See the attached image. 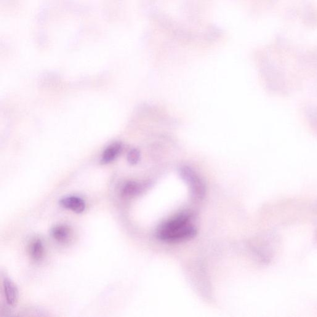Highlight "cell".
I'll return each mask as SVG.
<instances>
[{"label":"cell","mask_w":317,"mask_h":317,"mask_svg":"<svg viewBox=\"0 0 317 317\" xmlns=\"http://www.w3.org/2000/svg\"><path fill=\"white\" fill-rule=\"evenodd\" d=\"M30 254L32 258L35 261H39L44 255V247L41 239H36L30 247Z\"/></svg>","instance_id":"obj_8"},{"label":"cell","mask_w":317,"mask_h":317,"mask_svg":"<svg viewBox=\"0 0 317 317\" xmlns=\"http://www.w3.org/2000/svg\"><path fill=\"white\" fill-rule=\"evenodd\" d=\"M144 189V185L137 182H129L126 183L122 189L121 194L124 198H131V197L140 194Z\"/></svg>","instance_id":"obj_7"},{"label":"cell","mask_w":317,"mask_h":317,"mask_svg":"<svg viewBox=\"0 0 317 317\" xmlns=\"http://www.w3.org/2000/svg\"><path fill=\"white\" fill-rule=\"evenodd\" d=\"M140 159V151L137 150V149H133L130 150L127 156L128 162L130 164L135 165L139 162Z\"/></svg>","instance_id":"obj_9"},{"label":"cell","mask_w":317,"mask_h":317,"mask_svg":"<svg viewBox=\"0 0 317 317\" xmlns=\"http://www.w3.org/2000/svg\"><path fill=\"white\" fill-rule=\"evenodd\" d=\"M51 236L59 243H67L71 239V230L67 225H58L52 229Z\"/></svg>","instance_id":"obj_4"},{"label":"cell","mask_w":317,"mask_h":317,"mask_svg":"<svg viewBox=\"0 0 317 317\" xmlns=\"http://www.w3.org/2000/svg\"><path fill=\"white\" fill-rule=\"evenodd\" d=\"M61 206L76 213H82L86 208L84 201L78 196H71L65 197L60 201Z\"/></svg>","instance_id":"obj_3"},{"label":"cell","mask_w":317,"mask_h":317,"mask_svg":"<svg viewBox=\"0 0 317 317\" xmlns=\"http://www.w3.org/2000/svg\"><path fill=\"white\" fill-rule=\"evenodd\" d=\"M122 150V146L120 143H115L108 146L103 151L101 162L103 164L110 163L120 155Z\"/></svg>","instance_id":"obj_6"},{"label":"cell","mask_w":317,"mask_h":317,"mask_svg":"<svg viewBox=\"0 0 317 317\" xmlns=\"http://www.w3.org/2000/svg\"><path fill=\"white\" fill-rule=\"evenodd\" d=\"M196 234V228L191 223L190 216L181 213L162 224L157 231L161 241L169 243L188 241Z\"/></svg>","instance_id":"obj_1"},{"label":"cell","mask_w":317,"mask_h":317,"mask_svg":"<svg viewBox=\"0 0 317 317\" xmlns=\"http://www.w3.org/2000/svg\"><path fill=\"white\" fill-rule=\"evenodd\" d=\"M4 287L5 297L7 302L11 306L17 304L18 300V291L17 287L13 282L9 279H5Z\"/></svg>","instance_id":"obj_5"},{"label":"cell","mask_w":317,"mask_h":317,"mask_svg":"<svg viewBox=\"0 0 317 317\" xmlns=\"http://www.w3.org/2000/svg\"><path fill=\"white\" fill-rule=\"evenodd\" d=\"M179 173L181 178L190 188L193 198L198 199L203 198L206 193V186L199 175L188 166L180 167Z\"/></svg>","instance_id":"obj_2"}]
</instances>
